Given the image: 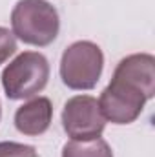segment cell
I'll list each match as a JSON object with an SVG mask.
<instances>
[{
    "mask_svg": "<svg viewBox=\"0 0 155 157\" xmlns=\"http://www.w3.org/2000/svg\"><path fill=\"white\" fill-rule=\"evenodd\" d=\"M13 35L29 46H49L59 35L60 20L47 0H18L11 11Z\"/></svg>",
    "mask_w": 155,
    "mask_h": 157,
    "instance_id": "obj_1",
    "label": "cell"
},
{
    "mask_svg": "<svg viewBox=\"0 0 155 157\" xmlns=\"http://www.w3.org/2000/svg\"><path fill=\"white\" fill-rule=\"evenodd\" d=\"M49 78V62L39 51H24L2 71V86L11 101L31 99L42 91Z\"/></svg>",
    "mask_w": 155,
    "mask_h": 157,
    "instance_id": "obj_2",
    "label": "cell"
},
{
    "mask_svg": "<svg viewBox=\"0 0 155 157\" xmlns=\"http://www.w3.org/2000/svg\"><path fill=\"white\" fill-rule=\"evenodd\" d=\"M102 49L89 40L68 46L60 59V78L71 90H93L102 75Z\"/></svg>",
    "mask_w": 155,
    "mask_h": 157,
    "instance_id": "obj_3",
    "label": "cell"
},
{
    "mask_svg": "<svg viewBox=\"0 0 155 157\" xmlns=\"http://www.w3.org/2000/svg\"><path fill=\"white\" fill-rule=\"evenodd\" d=\"M148 97L144 91L122 77H112V82L104 88L99 99V108L106 121L113 124H130L144 110Z\"/></svg>",
    "mask_w": 155,
    "mask_h": 157,
    "instance_id": "obj_4",
    "label": "cell"
},
{
    "mask_svg": "<svg viewBox=\"0 0 155 157\" xmlns=\"http://www.w3.org/2000/svg\"><path fill=\"white\" fill-rule=\"evenodd\" d=\"M62 126L73 141L100 137L106 128V119L99 108V101L89 95L71 97L62 110Z\"/></svg>",
    "mask_w": 155,
    "mask_h": 157,
    "instance_id": "obj_5",
    "label": "cell"
},
{
    "mask_svg": "<svg viewBox=\"0 0 155 157\" xmlns=\"http://www.w3.org/2000/svg\"><path fill=\"white\" fill-rule=\"evenodd\" d=\"M53 119V104L47 97H35L15 112V126L20 133L37 137L47 132Z\"/></svg>",
    "mask_w": 155,
    "mask_h": 157,
    "instance_id": "obj_6",
    "label": "cell"
},
{
    "mask_svg": "<svg viewBox=\"0 0 155 157\" xmlns=\"http://www.w3.org/2000/svg\"><path fill=\"white\" fill-rule=\"evenodd\" d=\"M115 75L135 82L148 99L155 95V59L150 53H133L122 59L115 68Z\"/></svg>",
    "mask_w": 155,
    "mask_h": 157,
    "instance_id": "obj_7",
    "label": "cell"
},
{
    "mask_svg": "<svg viewBox=\"0 0 155 157\" xmlns=\"http://www.w3.org/2000/svg\"><path fill=\"white\" fill-rule=\"evenodd\" d=\"M62 157H113L110 144L97 137L89 141H70L62 148Z\"/></svg>",
    "mask_w": 155,
    "mask_h": 157,
    "instance_id": "obj_8",
    "label": "cell"
},
{
    "mask_svg": "<svg viewBox=\"0 0 155 157\" xmlns=\"http://www.w3.org/2000/svg\"><path fill=\"white\" fill-rule=\"evenodd\" d=\"M0 157H39V154L31 144L4 141L0 143Z\"/></svg>",
    "mask_w": 155,
    "mask_h": 157,
    "instance_id": "obj_9",
    "label": "cell"
},
{
    "mask_svg": "<svg viewBox=\"0 0 155 157\" xmlns=\"http://www.w3.org/2000/svg\"><path fill=\"white\" fill-rule=\"evenodd\" d=\"M15 51H17V40L13 31L0 26V64H4Z\"/></svg>",
    "mask_w": 155,
    "mask_h": 157,
    "instance_id": "obj_10",
    "label": "cell"
},
{
    "mask_svg": "<svg viewBox=\"0 0 155 157\" xmlns=\"http://www.w3.org/2000/svg\"><path fill=\"white\" fill-rule=\"evenodd\" d=\"M0 115H2V108H0Z\"/></svg>",
    "mask_w": 155,
    "mask_h": 157,
    "instance_id": "obj_11",
    "label": "cell"
}]
</instances>
